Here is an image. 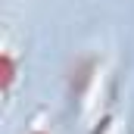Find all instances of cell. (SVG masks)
<instances>
[{
	"label": "cell",
	"instance_id": "obj_1",
	"mask_svg": "<svg viewBox=\"0 0 134 134\" xmlns=\"http://www.w3.org/2000/svg\"><path fill=\"white\" fill-rule=\"evenodd\" d=\"M13 78H16V63H13L9 53H3V91H9Z\"/></svg>",
	"mask_w": 134,
	"mask_h": 134
},
{
	"label": "cell",
	"instance_id": "obj_2",
	"mask_svg": "<svg viewBox=\"0 0 134 134\" xmlns=\"http://www.w3.org/2000/svg\"><path fill=\"white\" fill-rule=\"evenodd\" d=\"M34 134H47V131H34Z\"/></svg>",
	"mask_w": 134,
	"mask_h": 134
}]
</instances>
